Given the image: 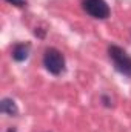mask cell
Wrapping results in <instances>:
<instances>
[{
    "label": "cell",
    "mask_w": 131,
    "mask_h": 132,
    "mask_svg": "<svg viewBox=\"0 0 131 132\" xmlns=\"http://www.w3.org/2000/svg\"><path fill=\"white\" fill-rule=\"evenodd\" d=\"M43 65L45 68L54 74V75H59L63 69H65V59L62 55L60 51H57L56 48H49L45 51V55H43Z\"/></svg>",
    "instance_id": "obj_2"
},
{
    "label": "cell",
    "mask_w": 131,
    "mask_h": 132,
    "mask_svg": "<svg viewBox=\"0 0 131 132\" xmlns=\"http://www.w3.org/2000/svg\"><path fill=\"white\" fill-rule=\"evenodd\" d=\"M0 111L3 114H8V115H16L17 114V106H16V103L12 100L5 98V100H2V103H0Z\"/></svg>",
    "instance_id": "obj_5"
},
{
    "label": "cell",
    "mask_w": 131,
    "mask_h": 132,
    "mask_svg": "<svg viewBox=\"0 0 131 132\" xmlns=\"http://www.w3.org/2000/svg\"><path fill=\"white\" fill-rule=\"evenodd\" d=\"M8 3H12V5H16V6H25L26 5V0H6Z\"/></svg>",
    "instance_id": "obj_6"
},
{
    "label": "cell",
    "mask_w": 131,
    "mask_h": 132,
    "mask_svg": "<svg viewBox=\"0 0 131 132\" xmlns=\"http://www.w3.org/2000/svg\"><path fill=\"white\" fill-rule=\"evenodd\" d=\"M83 9L94 19L110 17V6L105 0H83Z\"/></svg>",
    "instance_id": "obj_3"
},
{
    "label": "cell",
    "mask_w": 131,
    "mask_h": 132,
    "mask_svg": "<svg viewBox=\"0 0 131 132\" xmlns=\"http://www.w3.org/2000/svg\"><path fill=\"white\" fill-rule=\"evenodd\" d=\"M108 54H110V59L114 63V68L120 74L131 77V57L130 55L119 46H110Z\"/></svg>",
    "instance_id": "obj_1"
},
{
    "label": "cell",
    "mask_w": 131,
    "mask_h": 132,
    "mask_svg": "<svg viewBox=\"0 0 131 132\" xmlns=\"http://www.w3.org/2000/svg\"><path fill=\"white\" fill-rule=\"evenodd\" d=\"M28 52H30V46L23 45V43H19L12 48V59L16 62H23L28 57Z\"/></svg>",
    "instance_id": "obj_4"
}]
</instances>
